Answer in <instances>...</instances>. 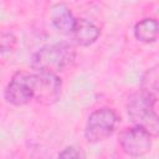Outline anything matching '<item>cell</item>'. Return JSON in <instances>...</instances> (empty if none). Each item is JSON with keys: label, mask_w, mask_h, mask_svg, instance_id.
<instances>
[{"label": "cell", "mask_w": 159, "mask_h": 159, "mask_svg": "<svg viewBox=\"0 0 159 159\" xmlns=\"http://www.w3.org/2000/svg\"><path fill=\"white\" fill-rule=\"evenodd\" d=\"M158 31H159L158 21L153 17L143 19L139 22H137L135 26H134L135 39L144 42V43L154 42L158 37Z\"/></svg>", "instance_id": "9"}, {"label": "cell", "mask_w": 159, "mask_h": 159, "mask_svg": "<svg viewBox=\"0 0 159 159\" xmlns=\"http://www.w3.org/2000/svg\"><path fill=\"white\" fill-rule=\"evenodd\" d=\"M62 82L57 75L31 73V88L34 99L42 104H52L61 96Z\"/></svg>", "instance_id": "4"}, {"label": "cell", "mask_w": 159, "mask_h": 159, "mask_svg": "<svg viewBox=\"0 0 159 159\" xmlns=\"http://www.w3.org/2000/svg\"><path fill=\"white\" fill-rule=\"evenodd\" d=\"M120 118L118 113L109 107H102L93 111L86 123L84 137L89 143H97L104 140L117 128Z\"/></svg>", "instance_id": "3"}, {"label": "cell", "mask_w": 159, "mask_h": 159, "mask_svg": "<svg viewBox=\"0 0 159 159\" xmlns=\"http://www.w3.org/2000/svg\"><path fill=\"white\" fill-rule=\"evenodd\" d=\"M51 21L52 25L62 34L72 32L76 22V17L65 4H55L51 7Z\"/></svg>", "instance_id": "8"}, {"label": "cell", "mask_w": 159, "mask_h": 159, "mask_svg": "<svg viewBox=\"0 0 159 159\" xmlns=\"http://www.w3.org/2000/svg\"><path fill=\"white\" fill-rule=\"evenodd\" d=\"M158 67L154 66L149 68L142 78V91L154 98H158Z\"/></svg>", "instance_id": "10"}, {"label": "cell", "mask_w": 159, "mask_h": 159, "mask_svg": "<svg viewBox=\"0 0 159 159\" xmlns=\"http://www.w3.org/2000/svg\"><path fill=\"white\" fill-rule=\"evenodd\" d=\"M6 102L12 106H24L34 99L31 88V73L16 72L4 92Z\"/></svg>", "instance_id": "6"}, {"label": "cell", "mask_w": 159, "mask_h": 159, "mask_svg": "<svg viewBox=\"0 0 159 159\" xmlns=\"http://www.w3.org/2000/svg\"><path fill=\"white\" fill-rule=\"evenodd\" d=\"M157 99L158 98L140 91L134 93L127 104V112L130 120L135 125L149 132L152 137H157L159 132V119L155 109Z\"/></svg>", "instance_id": "2"}, {"label": "cell", "mask_w": 159, "mask_h": 159, "mask_svg": "<svg viewBox=\"0 0 159 159\" xmlns=\"http://www.w3.org/2000/svg\"><path fill=\"white\" fill-rule=\"evenodd\" d=\"M76 58L75 48L65 42L51 43L37 50L31 57V67L39 73L57 75L70 67Z\"/></svg>", "instance_id": "1"}, {"label": "cell", "mask_w": 159, "mask_h": 159, "mask_svg": "<svg viewBox=\"0 0 159 159\" xmlns=\"http://www.w3.org/2000/svg\"><path fill=\"white\" fill-rule=\"evenodd\" d=\"M58 159H83L82 153L75 147H66L60 154Z\"/></svg>", "instance_id": "12"}, {"label": "cell", "mask_w": 159, "mask_h": 159, "mask_svg": "<svg viewBox=\"0 0 159 159\" xmlns=\"http://www.w3.org/2000/svg\"><path fill=\"white\" fill-rule=\"evenodd\" d=\"M15 45H16V37L12 34H4L0 37V51L2 52L12 51Z\"/></svg>", "instance_id": "11"}, {"label": "cell", "mask_w": 159, "mask_h": 159, "mask_svg": "<svg viewBox=\"0 0 159 159\" xmlns=\"http://www.w3.org/2000/svg\"><path fill=\"white\" fill-rule=\"evenodd\" d=\"M152 135L144 128L134 125L122 132L119 143L124 153L130 157H142L152 148Z\"/></svg>", "instance_id": "5"}, {"label": "cell", "mask_w": 159, "mask_h": 159, "mask_svg": "<svg viewBox=\"0 0 159 159\" xmlns=\"http://www.w3.org/2000/svg\"><path fill=\"white\" fill-rule=\"evenodd\" d=\"M73 41L80 46H89L101 35L99 27L87 19H76L75 27L71 32Z\"/></svg>", "instance_id": "7"}]
</instances>
